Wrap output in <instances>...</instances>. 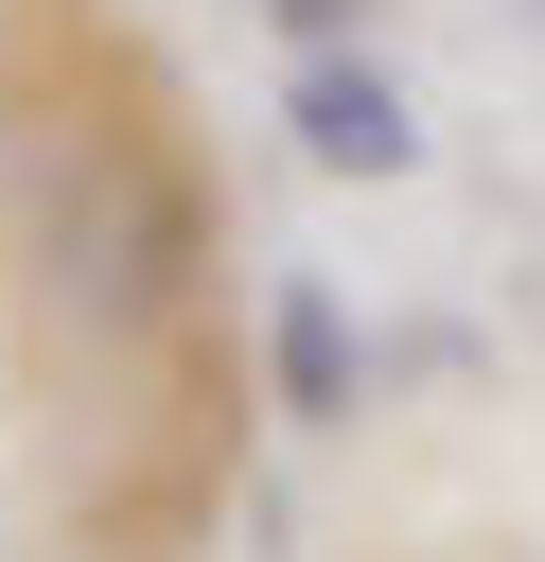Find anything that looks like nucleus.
<instances>
[{
	"label": "nucleus",
	"mask_w": 545,
	"mask_h": 562,
	"mask_svg": "<svg viewBox=\"0 0 545 562\" xmlns=\"http://www.w3.org/2000/svg\"><path fill=\"white\" fill-rule=\"evenodd\" d=\"M281 123H299V158H316V176H422V105H404L369 53H299Z\"/></svg>",
	"instance_id": "2"
},
{
	"label": "nucleus",
	"mask_w": 545,
	"mask_h": 562,
	"mask_svg": "<svg viewBox=\"0 0 545 562\" xmlns=\"http://www.w3.org/2000/svg\"><path fill=\"white\" fill-rule=\"evenodd\" d=\"M18 263H35V299H53L70 334H158V316L193 299L211 228H193V176H176V158L70 123V140L18 158Z\"/></svg>",
	"instance_id": "1"
},
{
	"label": "nucleus",
	"mask_w": 545,
	"mask_h": 562,
	"mask_svg": "<svg viewBox=\"0 0 545 562\" xmlns=\"http://www.w3.org/2000/svg\"><path fill=\"white\" fill-rule=\"evenodd\" d=\"M264 369H281V404H299V422H352V404H369L334 281H281V299H264Z\"/></svg>",
	"instance_id": "3"
},
{
	"label": "nucleus",
	"mask_w": 545,
	"mask_h": 562,
	"mask_svg": "<svg viewBox=\"0 0 545 562\" xmlns=\"http://www.w3.org/2000/svg\"><path fill=\"white\" fill-rule=\"evenodd\" d=\"M281 35H299V53H352V35H369V0H281Z\"/></svg>",
	"instance_id": "4"
}]
</instances>
